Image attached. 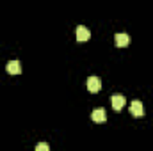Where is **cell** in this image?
Here are the masks:
<instances>
[{
  "mask_svg": "<svg viewBox=\"0 0 153 151\" xmlns=\"http://www.w3.org/2000/svg\"><path fill=\"white\" fill-rule=\"evenodd\" d=\"M111 103H112V109L119 112V110H121V109L125 107L126 100H125V96H123V94H114V96L111 98Z\"/></svg>",
  "mask_w": 153,
  "mask_h": 151,
  "instance_id": "obj_4",
  "label": "cell"
},
{
  "mask_svg": "<svg viewBox=\"0 0 153 151\" xmlns=\"http://www.w3.org/2000/svg\"><path fill=\"white\" fill-rule=\"evenodd\" d=\"M91 119L94 121V123H105L107 121V114L103 109H94L93 114H91Z\"/></svg>",
  "mask_w": 153,
  "mask_h": 151,
  "instance_id": "obj_7",
  "label": "cell"
},
{
  "mask_svg": "<svg viewBox=\"0 0 153 151\" xmlns=\"http://www.w3.org/2000/svg\"><path fill=\"white\" fill-rule=\"evenodd\" d=\"M5 70H7L9 75H20L22 73V64H20V61H9Z\"/></svg>",
  "mask_w": 153,
  "mask_h": 151,
  "instance_id": "obj_5",
  "label": "cell"
},
{
  "mask_svg": "<svg viewBox=\"0 0 153 151\" xmlns=\"http://www.w3.org/2000/svg\"><path fill=\"white\" fill-rule=\"evenodd\" d=\"M114 43H116V46L123 48V46H128L130 38H128V34H125V32H117V34L114 36Z\"/></svg>",
  "mask_w": 153,
  "mask_h": 151,
  "instance_id": "obj_6",
  "label": "cell"
},
{
  "mask_svg": "<svg viewBox=\"0 0 153 151\" xmlns=\"http://www.w3.org/2000/svg\"><path fill=\"white\" fill-rule=\"evenodd\" d=\"M87 89H89L91 93H98V91L102 89V80H100L98 76H89V78H87Z\"/></svg>",
  "mask_w": 153,
  "mask_h": 151,
  "instance_id": "obj_2",
  "label": "cell"
},
{
  "mask_svg": "<svg viewBox=\"0 0 153 151\" xmlns=\"http://www.w3.org/2000/svg\"><path fill=\"white\" fill-rule=\"evenodd\" d=\"M36 150H38V151H50V146H48V144H45V142H39L38 146H36Z\"/></svg>",
  "mask_w": 153,
  "mask_h": 151,
  "instance_id": "obj_8",
  "label": "cell"
},
{
  "mask_svg": "<svg viewBox=\"0 0 153 151\" xmlns=\"http://www.w3.org/2000/svg\"><path fill=\"white\" fill-rule=\"evenodd\" d=\"M75 38H76V41L84 43V41H87V39L91 38V32H89V29H87V27L80 25V27H76V29H75Z\"/></svg>",
  "mask_w": 153,
  "mask_h": 151,
  "instance_id": "obj_1",
  "label": "cell"
},
{
  "mask_svg": "<svg viewBox=\"0 0 153 151\" xmlns=\"http://www.w3.org/2000/svg\"><path fill=\"white\" fill-rule=\"evenodd\" d=\"M130 114H132L134 117H141V115L144 114V109H143V103H141L139 100H134V101L130 103Z\"/></svg>",
  "mask_w": 153,
  "mask_h": 151,
  "instance_id": "obj_3",
  "label": "cell"
}]
</instances>
